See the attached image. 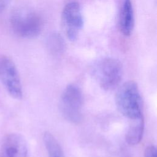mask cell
I'll use <instances>...</instances> for the list:
<instances>
[{"instance_id":"52a82bcc","label":"cell","mask_w":157,"mask_h":157,"mask_svg":"<svg viewBox=\"0 0 157 157\" xmlns=\"http://www.w3.org/2000/svg\"><path fill=\"white\" fill-rule=\"evenodd\" d=\"M0 157H29L24 137L18 133L6 135L0 145Z\"/></svg>"},{"instance_id":"7c38bea8","label":"cell","mask_w":157,"mask_h":157,"mask_svg":"<svg viewBox=\"0 0 157 157\" xmlns=\"http://www.w3.org/2000/svg\"><path fill=\"white\" fill-rule=\"evenodd\" d=\"M144 157H157L156 147L153 145L147 146L145 149Z\"/></svg>"},{"instance_id":"3957f363","label":"cell","mask_w":157,"mask_h":157,"mask_svg":"<svg viewBox=\"0 0 157 157\" xmlns=\"http://www.w3.org/2000/svg\"><path fill=\"white\" fill-rule=\"evenodd\" d=\"M92 72L99 86L105 91H111L119 85L123 74L122 64L118 59L105 57L97 61Z\"/></svg>"},{"instance_id":"ba28073f","label":"cell","mask_w":157,"mask_h":157,"mask_svg":"<svg viewBox=\"0 0 157 157\" xmlns=\"http://www.w3.org/2000/svg\"><path fill=\"white\" fill-rule=\"evenodd\" d=\"M119 29L125 36L131 34L134 26V15L131 0H123L119 13Z\"/></svg>"},{"instance_id":"5b68a950","label":"cell","mask_w":157,"mask_h":157,"mask_svg":"<svg viewBox=\"0 0 157 157\" xmlns=\"http://www.w3.org/2000/svg\"><path fill=\"white\" fill-rule=\"evenodd\" d=\"M0 81L11 97L21 99L22 85L18 69L13 61L6 55L0 56Z\"/></svg>"},{"instance_id":"7a4b0ae2","label":"cell","mask_w":157,"mask_h":157,"mask_svg":"<svg viewBox=\"0 0 157 157\" xmlns=\"http://www.w3.org/2000/svg\"><path fill=\"white\" fill-rule=\"evenodd\" d=\"M10 25L13 32L18 37L31 39L40 34L44 21L42 17L35 11L18 9L12 13Z\"/></svg>"},{"instance_id":"8992f818","label":"cell","mask_w":157,"mask_h":157,"mask_svg":"<svg viewBox=\"0 0 157 157\" xmlns=\"http://www.w3.org/2000/svg\"><path fill=\"white\" fill-rule=\"evenodd\" d=\"M61 24L64 34L71 41H75L83 26L81 7L77 2L67 3L61 13Z\"/></svg>"},{"instance_id":"8fae6325","label":"cell","mask_w":157,"mask_h":157,"mask_svg":"<svg viewBox=\"0 0 157 157\" xmlns=\"http://www.w3.org/2000/svg\"><path fill=\"white\" fill-rule=\"evenodd\" d=\"M46 45L48 50L53 54H60L65 48V42L63 37L55 32L48 36Z\"/></svg>"},{"instance_id":"9c48e42d","label":"cell","mask_w":157,"mask_h":157,"mask_svg":"<svg viewBox=\"0 0 157 157\" xmlns=\"http://www.w3.org/2000/svg\"><path fill=\"white\" fill-rule=\"evenodd\" d=\"M131 121V123L126 132L125 139L129 145H135L142 140L144 130V120L142 116Z\"/></svg>"},{"instance_id":"277c9868","label":"cell","mask_w":157,"mask_h":157,"mask_svg":"<svg viewBox=\"0 0 157 157\" xmlns=\"http://www.w3.org/2000/svg\"><path fill=\"white\" fill-rule=\"evenodd\" d=\"M83 94L76 85H68L63 91L59 100V109L66 120L77 124L82 119Z\"/></svg>"},{"instance_id":"4fadbf2b","label":"cell","mask_w":157,"mask_h":157,"mask_svg":"<svg viewBox=\"0 0 157 157\" xmlns=\"http://www.w3.org/2000/svg\"><path fill=\"white\" fill-rule=\"evenodd\" d=\"M11 0H0V13L4 10Z\"/></svg>"},{"instance_id":"6da1fadb","label":"cell","mask_w":157,"mask_h":157,"mask_svg":"<svg viewBox=\"0 0 157 157\" xmlns=\"http://www.w3.org/2000/svg\"><path fill=\"white\" fill-rule=\"evenodd\" d=\"M115 101L118 111L131 120L143 116L142 98L135 82L128 81L121 85L116 92Z\"/></svg>"},{"instance_id":"30bf717a","label":"cell","mask_w":157,"mask_h":157,"mask_svg":"<svg viewBox=\"0 0 157 157\" xmlns=\"http://www.w3.org/2000/svg\"><path fill=\"white\" fill-rule=\"evenodd\" d=\"M43 141L49 157H65L60 144L50 132L44 133Z\"/></svg>"}]
</instances>
